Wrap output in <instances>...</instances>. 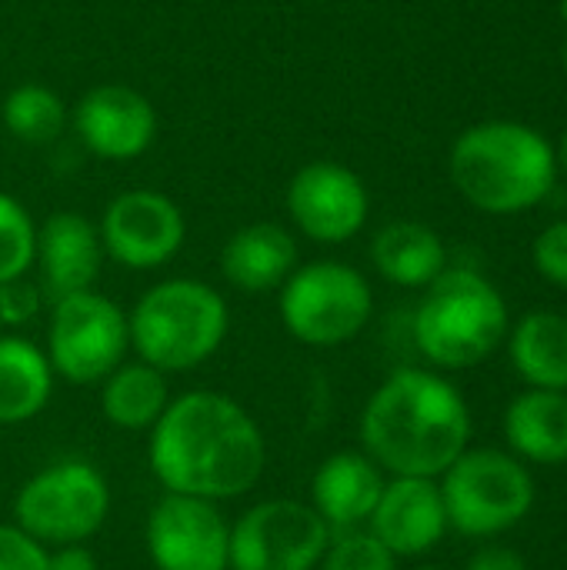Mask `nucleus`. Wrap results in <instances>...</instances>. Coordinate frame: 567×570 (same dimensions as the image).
<instances>
[{"label":"nucleus","mask_w":567,"mask_h":570,"mask_svg":"<svg viewBox=\"0 0 567 570\" xmlns=\"http://www.w3.org/2000/svg\"><path fill=\"white\" fill-rule=\"evenodd\" d=\"M33 247H37V224L30 210L17 197L0 190V284L30 274Z\"/></svg>","instance_id":"obj_25"},{"label":"nucleus","mask_w":567,"mask_h":570,"mask_svg":"<svg viewBox=\"0 0 567 570\" xmlns=\"http://www.w3.org/2000/svg\"><path fill=\"white\" fill-rule=\"evenodd\" d=\"M518 377L541 391H567V324L561 314L531 311L508 344Z\"/></svg>","instance_id":"obj_23"},{"label":"nucleus","mask_w":567,"mask_h":570,"mask_svg":"<svg viewBox=\"0 0 567 570\" xmlns=\"http://www.w3.org/2000/svg\"><path fill=\"white\" fill-rule=\"evenodd\" d=\"M471 441L461 391L421 367L394 371L361 411L364 454L391 478H441Z\"/></svg>","instance_id":"obj_2"},{"label":"nucleus","mask_w":567,"mask_h":570,"mask_svg":"<svg viewBox=\"0 0 567 570\" xmlns=\"http://www.w3.org/2000/svg\"><path fill=\"white\" fill-rule=\"evenodd\" d=\"M384 484V471L364 451H338L311 478V508L331 531H358L371 521Z\"/></svg>","instance_id":"obj_17"},{"label":"nucleus","mask_w":567,"mask_h":570,"mask_svg":"<svg viewBox=\"0 0 567 570\" xmlns=\"http://www.w3.org/2000/svg\"><path fill=\"white\" fill-rule=\"evenodd\" d=\"M110 518V484L90 461H57L27 478L13 498V524L50 548L87 544Z\"/></svg>","instance_id":"obj_8"},{"label":"nucleus","mask_w":567,"mask_h":570,"mask_svg":"<svg viewBox=\"0 0 567 570\" xmlns=\"http://www.w3.org/2000/svg\"><path fill=\"white\" fill-rule=\"evenodd\" d=\"M558 167H565L567 170V127H565V134H561V144H558Z\"/></svg>","instance_id":"obj_32"},{"label":"nucleus","mask_w":567,"mask_h":570,"mask_svg":"<svg viewBox=\"0 0 567 570\" xmlns=\"http://www.w3.org/2000/svg\"><path fill=\"white\" fill-rule=\"evenodd\" d=\"M170 404L167 374L147 361H124L100 381V411L120 431H150Z\"/></svg>","instance_id":"obj_22"},{"label":"nucleus","mask_w":567,"mask_h":570,"mask_svg":"<svg viewBox=\"0 0 567 570\" xmlns=\"http://www.w3.org/2000/svg\"><path fill=\"white\" fill-rule=\"evenodd\" d=\"M424 291L414 311V344L434 367H478L508 337V304L485 274L444 267Z\"/></svg>","instance_id":"obj_5"},{"label":"nucleus","mask_w":567,"mask_h":570,"mask_svg":"<svg viewBox=\"0 0 567 570\" xmlns=\"http://www.w3.org/2000/svg\"><path fill=\"white\" fill-rule=\"evenodd\" d=\"M70 127L94 157L130 164L154 147L160 117L137 87L97 83L70 107Z\"/></svg>","instance_id":"obj_14"},{"label":"nucleus","mask_w":567,"mask_h":570,"mask_svg":"<svg viewBox=\"0 0 567 570\" xmlns=\"http://www.w3.org/2000/svg\"><path fill=\"white\" fill-rule=\"evenodd\" d=\"M301 264L297 237L274 220H257L234 230L221 250V274L241 294H271Z\"/></svg>","instance_id":"obj_18"},{"label":"nucleus","mask_w":567,"mask_h":570,"mask_svg":"<svg viewBox=\"0 0 567 570\" xmlns=\"http://www.w3.org/2000/svg\"><path fill=\"white\" fill-rule=\"evenodd\" d=\"M277 311L297 344L341 347L371 324L374 291L368 277L344 261H311L297 264L281 284Z\"/></svg>","instance_id":"obj_7"},{"label":"nucleus","mask_w":567,"mask_h":570,"mask_svg":"<svg viewBox=\"0 0 567 570\" xmlns=\"http://www.w3.org/2000/svg\"><path fill=\"white\" fill-rule=\"evenodd\" d=\"M50 570H100L97 558L84 544H67L50 551Z\"/></svg>","instance_id":"obj_31"},{"label":"nucleus","mask_w":567,"mask_h":570,"mask_svg":"<svg viewBox=\"0 0 567 570\" xmlns=\"http://www.w3.org/2000/svg\"><path fill=\"white\" fill-rule=\"evenodd\" d=\"M448 170L471 207L485 214H518L555 190L558 154L528 124L488 120L454 140Z\"/></svg>","instance_id":"obj_3"},{"label":"nucleus","mask_w":567,"mask_h":570,"mask_svg":"<svg viewBox=\"0 0 567 570\" xmlns=\"http://www.w3.org/2000/svg\"><path fill=\"white\" fill-rule=\"evenodd\" d=\"M448 528L465 538H498L518 528L535 508V478L521 458L495 448H468L441 474Z\"/></svg>","instance_id":"obj_6"},{"label":"nucleus","mask_w":567,"mask_h":570,"mask_svg":"<svg viewBox=\"0 0 567 570\" xmlns=\"http://www.w3.org/2000/svg\"><path fill=\"white\" fill-rule=\"evenodd\" d=\"M531 257L545 281H551L555 287H567V220L548 224L535 237Z\"/></svg>","instance_id":"obj_27"},{"label":"nucleus","mask_w":567,"mask_h":570,"mask_svg":"<svg viewBox=\"0 0 567 570\" xmlns=\"http://www.w3.org/2000/svg\"><path fill=\"white\" fill-rule=\"evenodd\" d=\"M374 271L398 287H428L444 267L448 250L438 230L418 220H394L371 240Z\"/></svg>","instance_id":"obj_20"},{"label":"nucleus","mask_w":567,"mask_h":570,"mask_svg":"<svg viewBox=\"0 0 567 570\" xmlns=\"http://www.w3.org/2000/svg\"><path fill=\"white\" fill-rule=\"evenodd\" d=\"M0 120L13 140L40 147V144H53L63 134V127L70 124V107L47 83L27 80L7 90L0 104Z\"/></svg>","instance_id":"obj_24"},{"label":"nucleus","mask_w":567,"mask_h":570,"mask_svg":"<svg viewBox=\"0 0 567 570\" xmlns=\"http://www.w3.org/2000/svg\"><path fill=\"white\" fill-rule=\"evenodd\" d=\"M414 570H448V568H414Z\"/></svg>","instance_id":"obj_35"},{"label":"nucleus","mask_w":567,"mask_h":570,"mask_svg":"<svg viewBox=\"0 0 567 570\" xmlns=\"http://www.w3.org/2000/svg\"><path fill=\"white\" fill-rule=\"evenodd\" d=\"M0 570H50V551L17 524H0Z\"/></svg>","instance_id":"obj_28"},{"label":"nucleus","mask_w":567,"mask_h":570,"mask_svg":"<svg viewBox=\"0 0 567 570\" xmlns=\"http://www.w3.org/2000/svg\"><path fill=\"white\" fill-rule=\"evenodd\" d=\"M565 324H567V314H565Z\"/></svg>","instance_id":"obj_36"},{"label":"nucleus","mask_w":567,"mask_h":570,"mask_svg":"<svg viewBox=\"0 0 567 570\" xmlns=\"http://www.w3.org/2000/svg\"><path fill=\"white\" fill-rule=\"evenodd\" d=\"M40 307H43V294L33 281L17 277V281L0 284V324L23 327L40 314Z\"/></svg>","instance_id":"obj_29"},{"label":"nucleus","mask_w":567,"mask_h":570,"mask_svg":"<svg viewBox=\"0 0 567 570\" xmlns=\"http://www.w3.org/2000/svg\"><path fill=\"white\" fill-rule=\"evenodd\" d=\"M53 367L27 337L3 334L0 337V424L17 428L33 421L53 394Z\"/></svg>","instance_id":"obj_21"},{"label":"nucleus","mask_w":567,"mask_h":570,"mask_svg":"<svg viewBox=\"0 0 567 570\" xmlns=\"http://www.w3.org/2000/svg\"><path fill=\"white\" fill-rule=\"evenodd\" d=\"M284 210L297 234L314 244L338 247L364 230L371 194L351 167L338 160H311L287 180Z\"/></svg>","instance_id":"obj_12"},{"label":"nucleus","mask_w":567,"mask_h":570,"mask_svg":"<svg viewBox=\"0 0 567 570\" xmlns=\"http://www.w3.org/2000/svg\"><path fill=\"white\" fill-rule=\"evenodd\" d=\"M465 570H531V568H528V561H525L518 551L501 548V544H488V548H481V551H475V554H471V561H468V568Z\"/></svg>","instance_id":"obj_30"},{"label":"nucleus","mask_w":567,"mask_h":570,"mask_svg":"<svg viewBox=\"0 0 567 570\" xmlns=\"http://www.w3.org/2000/svg\"><path fill=\"white\" fill-rule=\"evenodd\" d=\"M104 254L127 271H157L170 264L187 240L180 204L154 187L117 194L97 224Z\"/></svg>","instance_id":"obj_11"},{"label":"nucleus","mask_w":567,"mask_h":570,"mask_svg":"<svg viewBox=\"0 0 567 570\" xmlns=\"http://www.w3.org/2000/svg\"><path fill=\"white\" fill-rule=\"evenodd\" d=\"M508 448L531 464H567V391L531 387L505 411Z\"/></svg>","instance_id":"obj_19"},{"label":"nucleus","mask_w":567,"mask_h":570,"mask_svg":"<svg viewBox=\"0 0 567 570\" xmlns=\"http://www.w3.org/2000/svg\"><path fill=\"white\" fill-rule=\"evenodd\" d=\"M147 464L164 491L217 504L257 488L267 468V441L254 414L234 397L187 391L170 397L150 428Z\"/></svg>","instance_id":"obj_1"},{"label":"nucleus","mask_w":567,"mask_h":570,"mask_svg":"<svg viewBox=\"0 0 567 570\" xmlns=\"http://www.w3.org/2000/svg\"><path fill=\"white\" fill-rule=\"evenodd\" d=\"M130 351V324L117 301L80 291L50 304L47 361L67 384H100Z\"/></svg>","instance_id":"obj_9"},{"label":"nucleus","mask_w":567,"mask_h":570,"mask_svg":"<svg viewBox=\"0 0 567 570\" xmlns=\"http://www.w3.org/2000/svg\"><path fill=\"white\" fill-rule=\"evenodd\" d=\"M104 244L94 220L77 210H57L37 224V287L43 301H60L80 291H94L104 267Z\"/></svg>","instance_id":"obj_15"},{"label":"nucleus","mask_w":567,"mask_h":570,"mask_svg":"<svg viewBox=\"0 0 567 570\" xmlns=\"http://www.w3.org/2000/svg\"><path fill=\"white\" fill-rule=\"evenodd\" d=\"M561 63H565V73H567V37H565V47H561Z\"/></svg>","instance_id":"obj_33"},{"label":"nucleus","mask_w":567,"mask_h":570,"mask_svg":"<svg viewBox=\"0 0 567 570\" xmlns=\"http://www.w3.org/2000/svg\"><path fill=\"white\" fill-rule=\"evenodd\" d=\"M147 554L157 570H227L231 524L214 501L164 494L147 518Z\"/></svg>","instance_id":"obj_13"},{"label":"nucleus","mask_w":567,"mask_h":570,"mask_svg":"<svg viewBox=\"0 0 567 570\" xmlns=\"http://www.w3.org/2000/svg\"><path fill=\"white\" fill-rule=\"evenodd\" d=\"M317 570H398V558L371 531H344L331 538Z\"/></svg>","instance_id":"obj_26"},{"label":"nucleus","mask_w":567,"mask_h":570,"mask_svg":"<svg viewBox=\"0 0 567 570\" xmlns=\"http://www.w3.org/2000/svg\"><path fill=\"white\" fill-rule=\"evenodd\" d=\"M561 17H565V20H567V0H565V3H561Z\"/></svg>","instance_id":"obj_34"},{"label":"nucleus","mask_w":567,"mask_h":570,"mask_svg":"<svg viewBox=\"0 0 567 570\" xmlns=\"http://www.w3.org/2000/svg\"><path fill=\"white\" fill-rule=\"evenodd\" d=\"M371 534L394 558H421L441 544L448 514L434 478H391L371 514Z\"/></svg>","instance_id":"obj_16"},{"label":"nucleus","mask_w":567,"mask_h":570,"mask_svg":"<svg viewBox=\"0 0 567 570\" xmlns=\"http://www.w3.org/2000/svg\"><path fill=\"white\" fill-rule=\"evenodd\" d=\"M130 347L164 374H184L211 361L231 331L224 294L197 277H167L147 287L127 314Z\"/></svg>","instance_id":"obj_4"},{"label":"nucleus","mask_w":567,"mask_h":570,"mask_svg":"<svg viewBox=\"0 0 567 570\" xmlns=\"http://www.w3.org/2000/svg\"><path fill=\"white\" fill-rule=\"evenodd\" d=\"M334 531L304 501L271 498L231 524L227 570H317Z\"/></svg>","instance_id":"obj_10"}]
</instances>
